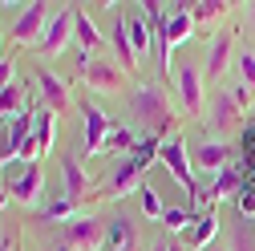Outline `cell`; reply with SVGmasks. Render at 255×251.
Wrapping results in <instances>:
<instances>
[{
  "mask_svg": "<svg viewBox=\"0 0 255 251\" xmlns=\"http://www.w3.org/2000/svg\"><path fill=\"white\" fill-rule=\"evenodd\" d=\"M33 81H37V93H41V106H45L49 114H65V110H73L69 85L61 81L53 69H37V73H33Z\"/></svg>",
  "mask_w": 255,
  "mask_h": 251,
  "instance_id": "cell-10",
  "label": "cell"
},
{
  "mask_svg": "<svg viewBox=\"0 0 255 251\" xmlns=\"http://www.w3.org/2000/svg\"><path fill=\"white\" fill-rule=\"evenodd\" d=\"M130 114L134 122L142 126V134H170L174 130V110H170V98L162 93V85H138L134 98H130Z\"/></svg>",
  "mask_w": 255,
  "mask_h": 251,
  "instance_id": "cell-2",
  "label": "cell"
},
{
  "mask_svg": "<svg viewBox=\"0 0 255 251\" xmlns=\"http://www.w3.org/2000/svg\"><path fill=\"white\" fill-rule=\"evenodd\" d=\"M146 251H186L182 243H170V239H158L154 247H146Z\"/></svg>",
  "mask_w": 255,
  "mask_h": 251,
  "instance_id": "cell-34",
  "label": "cell"
},
{
  "mask_svg": "<svg viewBox=\"0 0 255 251\" xmlns=\"http://www.w3.org/2000/svg\"><path fill=\"white\" fill-rule=\"evenodd\" d=\"M24 102H28V85H24V81H12L8 89H0V122H4V118H16V114L24 110Z\"/></svg>",
  "mask_w": 255,
  "mask_h": 251,
  "instance_id": "cell-23",
  "label": "cell"
},
{
  "mask_svg": "<svg viewBox=\"0 0 255 251\" xmlns=\"http://www.w3.org/2000/svg\"><path fill=\"white\" fill-rule=\"evenodd\" d=\"M239 150H243V162H255V122L243 126V142H239Z\"/></svg>",
  "mask_w": 255,
  "mask_h": 251,
  "instance_id": "cell-31",
  "label": "cell"
},
{
  "mask_svg": "<svg viewBox=\"0 0 255 251\" xmlns=\"http://www.w3.org/2000/svg\"><path fill=\"white\" fill-rule=\"evenodd\" d=\"M61 178H65V199H73V203L89 191V174L81 170L77 154H65V158H61Z\"/></svg>",
  "mask_w": 255,
  "mask_h": 251,
  "instance_id": "cell-20",
  "label": "cell"
},
{
  "mask_svg": "<svg viewBox=\"0 0 255 251\" xmlns=\"http://www.w3.org/2000/svg\"><path fill=\"white\" fill-rule=\"evenodd\" d=\"M186 12L195 16V24H199V20L211 24V20H223V16H227L231 4H227V0H203V4H186Z\"/></svg>",
  "mask_w": 255,
  "mask_h": 251,
  "instance_id": "cell-27",
  "label": "cell"
},
{
  "mask_svg": "<svg viewBox=\"0 0 255 251\" xmlns=\"http://www.w3.org/2000/svg\"><path fill=\"white\" fill-rule=\"evenodd\" d=\"M114 12V8H110ZM114 53H118V65L126 69V73H134L138 69V53H134V45H130V16H126L122 8L114 12Z\"/></svg>",
  "mask_w": 255,
  "mask_h": 251,
  "instance_id": "cell-15",
  "label": "cell"
},
{
  "mask_svg": "<svg viewBox=\"0 0 255 251\" xmlns=\"http://www.w3.org/2000/svg\"><path fill=\"white\" fill-rule=\"evenodd\" d=\"M207 251H227V247H219V243H215V247H207Z\"/></svg>",
  "mask_w": 255,
  "mask_h": 251,
  "instance_id": "cell-37",
  "label": "cell"
},
{
  "mask_svg": "<svg viewBox=\"0 0 255 251\" xmlns=\"http://www.w3.org/2000/svg\"><path fill=\"white\" fill-rule=\"evenodd\" d=\"M73 28H77V8H61V12L49 20V28L41 33V41L33 45V53L53 61L57 53H65V49H69V41H73Z\"/></svg>",
  "mask_w": 255,
  "mask_h": 251,
  "instance_id": "cell-4",
  "label": "cell"
},
{
  "mask_svg": "<svg viewBox=\"0 0 255 251\" xmlns=\"http://www.w3.org/2000/svg\"><path fill=\"white\" fill-rule=\"evenodd\" d=\"M158 162H162V166H166V170L182 182V191H186L190 207H199L203 186H199V178H195V158H190V150H186V138H182V134L162 142V154H158Z\"/></svg>",
  "mask_w": 255,
  "mask_h": 251,
  "instance_id": "cell-3",
  "label": "cell"
},
{
  "mask_svg": "<svg viewBox=\"0 0 255 251\" xmlns=\"http://www.w3.org/2000/svg\"><path fill=\"white\" fill-rule=\"evenodd\" d=\"M138 142H142V134L138 130H130V126H122V122H114V130H110V138H106V150L114 154H134L138 150Z\"/></svg>",
  "mask_w": 255,
  "mask_h": 251,
  "instance_id": "cell-24",
  "label": "cell"
},
{
  "mask_svg": "<svg viewBox=\"0 0 255 251\" xmlns=\"http://www.w3.org/2000/svg\"><path fill=\"white\" fill-rule=\"evenodd\" d=\"M215 239H219V211L211 207V211H203V215H199V223L182 235V247L207 251V247H215Z\"/></svg>",
  "mask_w": 255,
  "mask_h": 251,
  "instance_id": "cell-17",
  "label": "cell"
},
{
  "mask_svg": "<svg viewBox=\"0 0 255 251\" xmlns=\"http://www.w3.org/2000/svg\"><path fill=\"white\" fill-rule=\"evenodd\" d=\"M73 41H77V49H81V53H93V49H102V45H106V41H102V33H98V24H93L85 12H77Z\"/></svg>",
  "mask_w": 255,
  "mask_h": 251,
  "instance_id": "cell-25",
  "label": "cell"
},
{
  "mask_svg": "<svg viewBox=\"0 0 255 251\" xmlns=\"http://www.w3.org/2000/svg\"><path fill=\"white\" fill-rule=\"evenodd\" d=\"M231 41H235L231 33L211 37V45H207V73H211V81L227 73V61H231Z\"/></svg>",
  "mask_w": 255,
  "mask_h": 251,
  "instance_id": "cell-21",
  "label": "cell"
},
{
  "mask_svg": "<svg viewBox=\"0 0 255 251\" xmlns=\"http://www.w3.org/2000/svg\"><path fill=\"white\" fill-rule=\"evenodd\" d=\"M195 170H207V174H219V170H227L231 166V146L227 142H203L195 154Z\"/></svg>",
  "mask_w": 255,
  "mask_h": 251,
  "instance_id": "cell-18",
  "label": "cell"
},
{
  "mask_svg": "<svg viewBox=\"0 0 255 251\" xmlns=\"http://www.w3.org/2000/svg\"><path fill=\"white\" fill-rule=\"evenodd\" d=\"M0 251H12V235H0Z\"/></svg>",
  "mask_w": 255,
  "mask_h": 251,
  "instance_id": "cell-35",
  "label": "cell"
},
{
  "mask_svg": "<svg viewBox=\"0 0 255 251\" xmlns=\"http://www.w3.org/2000/svg\"><path fill=\"white\" fill-rule=\"evenodd\" d=\"M239 186H243V174H239V166L231 162L227 170H219V174H215V182H207V186H203V195H199V207H203V211H211L219 199H227V195H239Z\"/></svg>",
  "mask_w": 255,
  "mask_h": 251,
  "instance_id": "cell-13",
  "label": "cell"
},
{
  "mask_svg": "<svg viewBox=\"0 0 255 251\" xmlns=\"http://www.w3.org/2000/svg\"><path fill=\"white\" fill-rule=\"evenodd\" d=\"M81 118H85V146H81V158H93V154L106 150V138L114 130V118H106L89 98H81Z\"/></svg>",
  "mask_w": 255,
  "mask_h": 251,
  "instance_id": "cell-8",
  "label": "cell"
},
{
  "mask_svg": "<svg viewBox=\"0 0 255 251\" xmlns=\"http://www.w3.org/2000/svg\"><path fill=\"white\" fill-rule=\"evenodd\" d=\"M239 122H243V106L231 98V89L215 93V98H211V118H207V134H215V138L235 134Z\"/></svg>",
  "mask_w": 255,
  "mask_h": 251,
  "instance_id": "cell-7",
  "label": "cell"
},
{
  "mask_svg": "<svg viewBox=\"0 0 255 251\" xmlns=\"http://www.w3.org/2000/svg\"><path fill=\"white\" fill-rule=\"evenodd\" d=\"M247 16H251V24H255V0H251V4H247Z\"/></svg>",
  "mask_w": 255,
  "mask_h": 251,
  "instance_id": "cell-36",
  "label": "cell"
},
{
  "mask_svg": "<svg viewBox=\"0 0 255 251\" xmlns=\"http://www.w3.org/2000/svg\"><path fill=\"white\" fill-rule=\"evenodd\" d=\"M174 89H178L182 114L199 118V114H203V73H199L195 65H182V69L174 73Z\"/></svg>",
  "mask_w": 255,
  "mask_h": 251,
  "instance_id": "cell-11",
  "label": "cell"
},
{
  "mask_svg": "<svg viewBox=\"0 0 255 251\" xmlns=\"http://www.w3.org/2000/svg\"><path fill=\"white\" fill-rule=\"evenodd\" d=\"M106 247L110 251H138V231L126 215H114L106 223Z\"/></svg>",
  "mask_w": 255,
  "mask_h": 251,
  "instance_id": "cell-19",
  "label": "cell"
},
{
  "mask_svg": "<svg viewBox=\"0 0 255 251\" xmlns=\"http://www.w3.org/2000/svg\"><path fill=\"white\" fill-rule=\"evenodd\" d=\"M235 207H239V215H255V191H251V186H239Z\"/></svg>",
  "mask_w": 255,
  "mask_h": 251,
  "instance_id": "cell-32",
  "label": "cell"
},
{
  "mask_svg": "<svg viewBox=\"0 0 255 251\" xmlns=\"http://www.w3.org/2000/svg\"><path fill=\"white\" fill-rule=\"evenodd\" d=\"M16 251H20V247H16Z\"/></svg>",
  "mask_w": 255,
  "mask_h": 251,
  "instance_id": "cell-39",
  "label": "cell"
},
{
  "mask_svg": "<svg viewBox=\"0 0 255 251\" xmlns=\"http://www.w3.org/2000/svg\"><path fill=\"white\" fill-rule=\"evenodd\" d=\"M61 243L73 247V251H98L106 243V223L98 215H77L73 223L61 227Z\"/></svg>",
  "mask_w": 255,
  "mask_h": 251,
  "instance_id": "cell-6",
  "label": "cell"
},
{
  "mask_svg": "<svg viewBox=\"0 0 255 251\" xmlns=\"http://www.w3.org/2000/svg\"><path fill=\"white\" fill-rule=\"evenodd\" d=\"M53 142H57V114L41 110V114H37V130H33V142H28V150L20 154V158H24V162H41L45 154L53 150Z\"/></svg>",
  "mask_w": 255,
  "mask_h": 251,
  "instance_id": "cell-14",
  "label": "cell"
},
{
  "mask_svg": "<svg viewBox=\"0 0 255 251\" xmlns=\"http://www.w3.org/2000/svg\"><path fill=\"white\" fill-rule=\"evenodd\" d=\"M57 251H73V247H65V243H61V247H57Z\"/></svg>",
  "mask_w": 255,
  "mask_h": 251,
  "instance_id": "cell-38",
  "label": "cell"
},
{
  "mask_svg": "<svg viewBox=\"0 0 255 251\" xmlns=\"http://www.w3.org/2000/svg\"><path fill=\"white\" fill-rule=\"evenodd\" d=\"M41 186H45V170H41V162H33L12 186H4V191L16 199V203H24V207H33V203H41Z\"/></svg>",
  "mask_w": 255,
  "mask_h": 251,
  "instance_id": "cell-16",
  "label": "cell"
},
{
  "mask_svg": "<svg viewBox=\"0 0 255 251\" xmlns=\"http://www.w3.org/2000/svg\"><path fill=\"white\" fill-rule=\"evenodd\" d=\"M195 223H199V219H195L190 207H166V215H162V227H166V231H182V235H186Z\"/></svg>",
  "mask_w": 255,
  "mask_h": 251,
  "instance_id": "cell-28",
  "label": "cell"
},
{
  "mask_svg": "<svg viewBox=\"0 0 255 251\" xmlns=\"http://www.w3.org/2000/svg\"><path fill=\"white\" fill-rule=\"evenodd\" d=\"M146 170H150V166L138 162L134 154H130V158H126V162L110 174V182L98 191V199H114V203H118V199H126V195H138V191H142V182H150Z\"/></svg>",
  "mask_w": 255,
  "mask_h": 251,
  "instance_id": "cell-5",
  "label": "cell"
},
{
  "mask_svg": "<svg viewBox=\"0 0 255 251\" xmlns=\"http://www.w3.org/2000/svg\"><path fill=\"white\" fill-rule=\"evenodd\" d=\"M231 98H235V102H239V106L247 110V106H251V89H247V85L239 81V85H231Z\"/></svg>",
  "mask_w": 255,
  "mask_h": 251,
  "instance_id": "cell-33",
  "label": "cell"
},
{
  "mask_svg": "<svg viewBox=\"0 0 255 251\" xmlns=\"http://www.w3.org/2000/svg\"><path fill=\"white\" fill-rule=\"evenodd\" d=\"M239 73H243V85L255 93V53H251V49L239 53Z\"/></svg>",
  "mask_w": 255,
  "mask_h": 251,
  "instance_id": "cell-30",
  "label": "cell"
},
{
  "mask_svg": "<svg viewBox=\"0 0 255 251\" xmlns=\"http://www.w3.org/2000/svg\"><path fill=\"white\" fill-rule=\"evenodd\" d=\"M33 219H37V223H73V219H77V203L73 199H61V203L33 207Z\"/></svg>",
  "mask_w": 255,
  "mask_h": 251,
  "instance_id": "cell-22",
  "label": "cell"
},
{
  "mask_svg": "<svg viewBox=\"0 0 255 251\" xmlns=\"http://www.w3.org/2000/svg\"><path fill=\"white\" fill-rule=\"evenodd\" d=\"M81 81L89 89H102V93H118L126 85V69L118 61H93L89 69H81Z\"/></svg>",
  "mask_w": 255,
  "mask_h": 251,
  "instance_id": "cell-12",
  "label": "cell"
},
{
  "mask_svg": "<svg viewBox=\"0 0 255 251\" xmlns=\"http://www.w3.org/2000/svg\"><path fill=\"white\" fill-rule=\"evenodd\" d=\"M146 16L154 24L158 41H162V73H170V81H174L170 61H174V49H182L190 41V33H195V16L186 12V4H158V0L146 4Z\"/></svg>",
  "mask_w": 255,
  "mask_h": 251,
  "instance_id": "cell-1",
  "label": "cell"
},
{
  "mask_svg": "<svg viewBox=\"0 0 255 251\" xmlns=\"http://www.w3.org/2000/svg\"><path fill=\"white\" fill-rule=\"evenodd\" d=\"M138 207H142V215H146V219H162V215H166L162 195H158L150 182H142V191H138Z\"/></svg>",
  "mask_w": 255,
  "mask_h": 251,
  "instance_id": "cell-29",
  "label": "cell"
},
{
  "mask_svg": "<svg viewBox=\"0 0 255 251\" xmlns=\"http://www.w3.org/2000/svg\"><path fill=\"white\" fill-rule=\"evenodd\" d=\"M45 28H49V4H45V0H33V4H24V12L16 16V24H12V41L33 49V45L41 41Z\"/></svg>",
  "mask_w": 255,
  "mask_h": 251,
  "instance_id": "cell-9",
  "label": "cell"
},
{
  "mask_svg": "<svg viewBox=\"0 0 255 251\" xmlns=\"http://www.w3.org/2000/svg\"><path fill=\"white\" fill-rule=\"evenodd\" d=\"M146 20H150L146 12H134V16H130V45H134L138 61L150 53V24H146Z\"/></svg>",
  "mask_w": 255,
  "mask_h": 251,
  "instance_id": "cell-26",
  "label": "cell"
}]
</instances>
